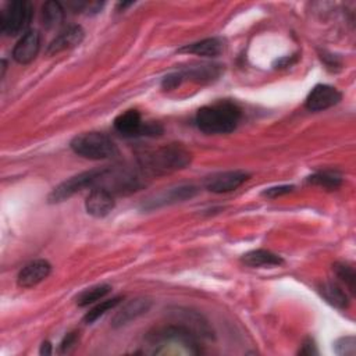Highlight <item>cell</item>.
<instances>
[{
  "label": "cell",
  "instance_id": "7",
  "mask_svg": "<svg viewBox=\"0 0 356 356\" xmlns=\"http://www.w3.org/2000/svg\"><path fill=\"white\" fill-rule=\"evenodd\" d=\"M117 132L124 136H138V135H159L161 127L159 124H145L138 110H127L118 114L113 122Z\"/></svg>",
  "mask_w": 356,
  "mask_h": 356
},
{
  "label": "cell",
  "instance_id": "20",
  "mask_svg": "<svg viewBox=\"0 0 356 356\" xmlns=\"http://www.w3.org/2000/svg\"><path fill=\"white\" fill-rule=\"evenodd\" d=\"M64 19V8L60 1L49 0L42 6V21L47 28L58 26Z\"/></svg>",
  "mask_w": 356,
  "mask_h": 356
},
{
  "label": "cell",
  "instance_id": "9",
  "mask_svg": "<svg viewBox=\"0 0 356 356\" xmlns=\"http://www.w3.org/2000/svg\"><path fill=\"white\" fill-rule=\"evenodd\" d=\"M248 179H249V174L245 171H239V170L224 171V172H218L209 177L204 182V186L210 192L225 193V192L235 191Z\"/></svg>",
  "mask_w": 356,
  "mask_h": 356
},
{
  "label": "cell",
  "instance_id": "8",
  "mask_svg": "<svg viewBox=\"0 0 356 356\" xmlns=\"http://www.w3.org/2000/svg\"><path fill=\"white\" fill-rule=\"evenodd\" d=\"M197 193V188L193 185H179L175 188H168L164 192H160L154 195L153 197L147 199L146 203H143V209L153 210L165 204H174L178 202H185L188 199H192Z\"/></svg>",
  "mask_w": 356,
  "mask_h": 356
},
{
  "label": "cell",
  "instance_id": "27",
  "mask_svg": "<svg viewBox=\"0 0 356 356\" xmlns=\"http://www.w3.org/2000/svg\"><path fill=\"white\" fill-rule=\"evenodd\" d=\"M76 341H78V337H76V332H70L64 337V339L61 341L60 343V352L65 353V352H70L75 345H76Z\"/></svg>",
  "mask_w": 356,
  "mask_h": 356
},
{
  "label": "cell",
  "instance_id": "1",
  "mask_svg": "<svg viewBox=\"0 0 356 356\" xmlns=\"http://www.w3.org/2000/svg\"><path fill=\"white\" fill-rule=\"evenodd\" d=\"M150 352L156 355H197V337L181 324L161 327L147 335Z\"/></svg>",
  "mask_w": 356,
  "mask_h": 356
},
{
  "label": "cell",
  "instance_id": "28",
  "mask_svg": "<svg viewBox=\"0 0 356 356\" xmlns=\"http://www.w3.org/2000/svg\"><path fill=\"white\" fill-rule=\"evenodd\" d=\"M300 353H303V355H312V353H317V350H316V346H314V343H313V341L309 338V339H306L305 342H303V345H302V349L299 350Z\"/></svg>",
  "mask_w": 356,
  "mask_h": 356
},
{
  "label": "cell",
  "instance_id": "13",
  "mask_svg": "<svg viewBox=\"0 0 356 356\" xmlns=\"http://www.w3.org/2000/svg\"><path fill=\"white\" fill-rule=\"evenodd\" d=\"M51 271V266L44 259H38L28 263L17 275V284L21 288H31L42 282L49 277Z\"/></svg>",
  "mask_w": 356,
  "mask_h": 356
},
{
  "label": "cell",
  "instance_id": "23",
  "mask_svg": "<svg viewBox=\"0 0 356 356\" xmlns=\"http://www.w3.org/2000/svg\"><path fill=\"white\" fill-rule=\"evenodd\" d=\"M307 182L323 186V188H328V189H335L341 185L342 179L338 174L335 172H330V171H321V172H316L313 175H310L307 178Z\"/></svg>",
  "mask_w": 356,
  "mask_h": 356
},
{
  "label": "cell",
  "instance_id": "4",
  "mask_svg": "<svg viewBox=\"0 0 356 356\" xmlns=\"http://www.w3.org/2000/svg\"><path fill=\"white\" fill-rule=\"evenodd\" d=\"M191 163V154L188 150L178 145H170L161 147L143 159V165L153 174H165L170 171L181 170Z\"/></svg>",
  "mask_w": 356,
  "mask_h": 356
},
{
  "label": "cell",
  "instance_id": "26",
  "mask_svg": "<svg viewBox=\"0 0 356 356\" xmlns=\"http://www.w3.org/2000/svg\"><path fill=\"white\" fill-rule=\"evenodd\" d=\"M293 191V186L292 185H280V186H273V188H267L266 191L261 192L263 196H267V197H278V196H282V195H286L289 192Z\"/></svg>",
  "mask_w": 356,
  "mask_h": 356
},
{
  "label": "cell",
  "instance_id": "2",
  "mask_svg": "<svg viewBox=\"0 0 356 356\" xmlns=\"http://www.w3.org/2000/svg\"><path fill=\"white\" fill-rule=\"evenodd\" d=\"M239 120V107L235 103L227 100L200 107L195 117L196 127L209 135L229 134L238 127Z\"/></svg>",
  "mask_w": 356,
  "mask_h": 356
},
{
  "label": "cell",
  "instance_id": "15",
  "mask_svg": "<svg viewBox=\"0 0 356 356\" xmlns=\"http://www.w3.org/2000/svg\"><path fill=\"white\" fill-rule=\"evenodd\" d=\"M85 32L79 25H70L64 31H61L49 44L46 49L47 54H57L64 50H70L76 47L83 40Z\"/></svg>",
  "mask_w": 356,
  "mask_h": 356
},
{
  "label": "cell",
  "instance_id": "11",
  "mask_svg": "<svg viewBox=\"0 0 356 356\" xmlns=\"http://www.w3.org/2000/svg\"><path fill=\"white\" fill-rule=\"evenodd\" d=\"M40 50V35L38 31H28L24 33L13 49V58L18 64H29L33 61Z\"/></svg>",
  "mask_w": 356,
  "mask_h": 356
},
{
  "label": "cell",
  "instance_id": "29",
  "mask_svg": "<svg viewBox=\"0 0 356 356\" xmlns=\"http://www.w3.org/2000/svg\"><path fill=\"white\" fill-rule=\"evenodd\" d=\"M39 353H40V355H50V353H51V345H50V342H47V341L43 342L42 346H40Z\"/></svg>",
  "mask_w": 356,
  "mask_h": 356
},
{
  "label": "cell",
  "instance_id": "22",
  "mask_svg": "<svg viewBox=\"0 0 356 356\" xmlns=\"http://www.w3.org/2000/svg\"><path fill=\"white\" fill-rule=\"evenodd\" d=\"M121 296H115V298H111V299H106V300H102L100 303H97L96 306H93L83 317V321L86 324H92L93 321H96L99 317H102L106 312L114 309L120 302H121Z\"/></svg>",
  "mask_w": 356,
  "mask_h": 356
},
{
  "label": "cell",
  "instance_id": "17",
  "mask_svg": "<svg viewBox=\"0 0 356 356\" xmlns=\"http://www.w3.org/2000/svg\"><path fill=\"white\" fill-rule=\"evenodd\" d=\"M174 314L178 317L177 324L186 327L196 337H210L211 335L207 321L203 320L200 314H196L195 312H189V310H179V309Z\"/></svg>",
  "mask_w": 356,
  "mask_h": 356
},
{
  "label": "cell",
  "instance_id": "10",
  "mask_svg": "<svg viewBox=\"0 0 356 356\" xmlns=\"http://www.w3.org/2000/svg\"><path fill=\"white\" fill-rule=\"evenodd\" d=\"M342 95L330 85H316L306 97V108L310 111H321L339 103Z\"/></svg>",
  "mask_w": 356,
  "mask_h": 356
},
{
  "label": "cell",
  "instance_id": "5",
  "mask_svg": "<svg viewBox=\"0 0 356 356\" xmlns=\"http://www.w3.org/2000/svg\"><path fill=\"white\" fill-rule=\"evenodd\" d=\"M32 18V4L28 0H14L0 11V29L7 36L24 35Z\"/></svg>",
  "mask_w": 356,
  "mask_h": 356
},
{
  "label": "cell",
  "instance_id": "18",
  "mask_svg": "<svg viewBox=\"0 0 356 356\" xmlns=\"http://www.w3.org/2000/svg\"><path fill=\"white\" fill-rule=\"evenodd\" d=\"M242 261L249 267H274L281 266L284 263V259L270 250L256 249L245 253L242 256Z\"/></svg>",
  "mask_w": 356,
  "mask_h": 356
},
{
  "label": "cell",
  "instance_id": "14",
  "mask_svg": "<svg viewBox=\"0 0 356 356\" xmlns=\"http://www.w3.org/2000/svg\"><path fill=\"white\" fill-rule=\"evenodd\" d=\"M85 209L93 217H104L114 209V196L104 188H93L85 200Z\"/></svg>",
  "mask_w": 356,
  "mask_h": 356
},
{
  "label": "cell",
  "instance_id": "24",
  "mask_svg": "<svg viewBox=\"0 0 356 356\" xmlns=\"http://www.w3.org/2000/svg\"><path fill=\"white\" fill-rule=\"evenodd\" d=\"M334 268V273L337 274V277L345 282V285L349 288V291L355 292V281H356V274H355V270L353 267H350L349 264L346 263H335L332 266Z\"/></svg>",
  "mask_w": 356,
  "mask_h": 356
},
{
  "label": "cell",
  "instance_id": "19",
  "mask_svg": "<svg viewBox=\"0 0 356 356\" xmlns=\"http://www.w3.org/2000/svg\"><path fill=\"white\" fill-rule=\"evenodd\" d=\"M318 291L330 305H332L338 309H342V310L348 309L349 298H348L346 292L335 282H323L318 286Z\"/></svg>",
  "mask_w": 356,
  "mask_h": 356
},
{
  "label": "cell",
  "instance_id": "25",
  "mask_svg": "<svg viewBox=\"0 0 356 356\" xmlns=\"http://www.w3.org/2000/svg\"><path fill=\"white\" fill-rule=\"evenodd\" d=\"M335 352L338 355H345V356H353L356 352V343L353 337H342L339 338L335 345Z\"/></svg>",
  "mask_w": 356,
  "mask_h": 356
},
{
  "label": "cell",
  "instance_id": "12",
  "mask_svg": "<svg viewBox=\"0 0 356 356\" xmlns=\"http://www.w3.org/2000/svg\"><path fill=\"white\" fill-rule=\"evenodd\" d=\"M150 306H152V302L146 298L131 299L125 305H122L118 309V312H115V314L111 320V325L114 328L124 327V325L129 324L132 320H136L138 317L145 314L150 309Z\"/></svg>",
  "mask_w": 356,
  "mask_h": 356
},
{
  "label": "cell",
  "instance_id": "21",
  "mask_svg": "<svg viewBox=\"0 0 356 356\" xmlns=\"http://www.w3.org/2000/svg\"><path fill=\"white\" fill-rule=\"evenodd\" d=\"M110 291H111V286L107 284H100V285L86 288L78 295L76 303H78V306L85 307L88 305H92V303L103 299Z\"/></svg>",
  "mask_w": 356,
  "mask_h": 356
},
{
  "label": "cell",
  "instance_id": "16",
  "mask_svg": "<svg viewBox=\"0 0 356 356\" xmlns=\"http://www.w3.org/2000/svg\"><path fill=\"white\" fill-rule=\"evenodd\" d=\"M224 49V42L220 38H206L199 42L185 44L178 51L179 53H188V54H196L202 57H216L218 56Z\"/></svg>",
  "mask_w": 356,
  "mask_h": 356
},
{
  "label": "cell",
  "instance_id": "3",
  "mask_svg": "<svg viewBox=\"0 0 356 356\" xmlns=\"http://www.w3.org/2000/svg\"><path fill=\"white\" fill-rule=\"evenodd\" d=\"M72 152L89 160H107L117 156L115 143L102 132H83L70 143Z\"/></svg>",
  "mask_w": 356,
  "mask_h": 356
},
{
  "label": "cell",
  "instance_id": "6",
  "mask_svg": "<svg viewBox=\"0 0 356 356\" xmlns=\"http://www.w3.org/2000/svg\"><path fill=\"white\" fill-rule=\"evenodd\" d=\"M104 168L100 170H90V171H83L81 174H76L60 185H57L49 195L47 202L49 203H60L75 195L76 192L85 189V188H97L102 174Z\"/></svg>",
  "mask_w": 356,
  "mask_h": 356
}]
</instances>
